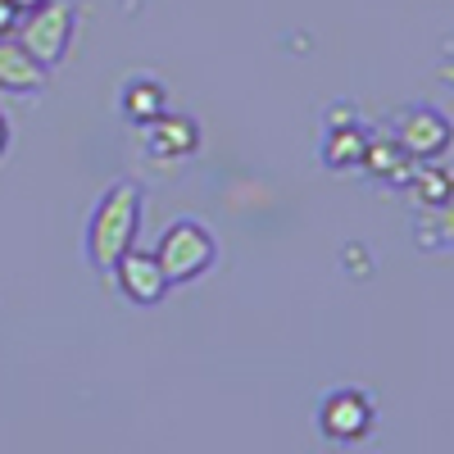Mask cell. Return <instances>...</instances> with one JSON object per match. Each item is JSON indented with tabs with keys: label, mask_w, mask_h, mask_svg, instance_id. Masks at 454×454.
I'll return each mask as SVG.
<instances>
[{
	"label": "cell",
	"mask_w": 454,
	"mask_h": 454,
	"mask_svg": "<svg viewBox=\"0 0 454 454\" xmlns=\"http://www.w3.org/2000/svg\"><path fill=\"white\" fill-rule=\"evenodd\" d=\"M141 214H145V196L137 182H114L109 192L96 200L91 218H87V259L96 273H109L119 263L137 237H141Z\"/></svg>",
	"instance_id": "cell-1"
},
{
	"label": "cell",
	"mask_w": 454,
	"mask_h": 454,
	"mask_svg": "<svg viewBox=\"0 0 454 454\" xmlns=\"http://www.w3.org/2000/svg\"><path fill=\"white\" fill-rule=\"evenodd\" d=\"M155 259L168 278V286H192L218 263V237L209 232L205 218H173L164 237L155 241Z\"/></svg>",
	"instance_id": "cell-2"
},
{
	"label": "cell",
	"mask_w": 454,
	"mask_h": 454,
	"mask_svg": "<svg viewBox=\"0 0 454 454\" xmlns=\"http://www.w3.org/2000/svg\"><path fill=\"white\" fill-rule=\"evenodd\" d=\"M14 36L42 68H59L73 51V36H78V5L73 0H46L42 10L19 19Z\"/></svg>",
	"instance_id": "cell-3"
},
{
	"label": "cell",
	"mask_w": 454,
	"mask_h": 454,
	"mask_svg": "<svg viewBox=\"0 0 454 454\" xmlns=\"http://www.w3.org/2000/svg\"><path fill=\"white\" fill-rule=\"evenodd\" d=\"M314 423H318V436L332 441V445H359L377 427V404L359 387H336L318 400Z\"/></svg>",
	"instance_id": "cell-4"
},
{
	"label": "cell",
	"mask_w": 454,
	"mask_h": 454,
	"mask_svg": "<svg viewBox=\"0 0 454 454\" xmlns=\"http://www.w3.org/2000/svg\"><path fill=\"white\" fill-rule=\"evenodd\" d=\"M391 141L413 164H432V160H445V150L454 145V123L436 105H404L391 119Z\"/></svg>",
	"instance_id": "cell-5"
},
{
	"label": "cell",
	"mask_w": 454,
	"mask_h": 454,
	"mask_svg": "<svg viewBox=\"0 0 454 454\" xmlns=\"http://www.w3.org/2000/svg\"><path fill=\"white\" fill-rule=\"evenodd\" d=\"M141 132V145H145V155L155 160V164H182V160H192L196 150H200V128L192 114H168L160 109L150 123L137 128Z\"/></svg>",
	"instance_id": "cell-6"
},
{
	"label": "cell",
	"mask_w": 454,
	"mask_h": 454,
	"mask_svg": "<svg viewBox=\"0 0 454 454\" xmlns=\"http://www.w3.org/2000/svg\"><path fill=\"white\" fill-rule=\"evenodd\" d=\"M109 273H114V282H119V291L128 295V305H137V309L160 305V300L173 291L164 269H160V259H155V250H137L132 246Z\"/></svg>",
	"instance_id": "cell-7"
},
{
	"label": "cell",
	"mask_w": 454,
	"mask_h": 454,
	"mask_svg": "<svg viewBox=\"0 0 454 454\" xmlns=\"http://www.w3.org/2000/svg\"><path fill=\"white\" fill-rule=\"evenodd\" d=\"M364 155H368L364 123L359 119H327V132H323V168L350 173V168H364Z\"/></svg>",
	"instance_id": "cell-8"
},
{
	"label": "cell",
	"mask_w": 454,
	"mask_h": 454,
	"mask_svg": "<svg viewBox=\"0 0 454 454\" xmlns=\"http://www.w3.org/2000/svg\"><path fill=\"white\" fill-rule=\"evenodd\" d=\"M46 73L27 51L19 36H0V91H14V96H32L46 87Z\"/></svg>",
	"instance_id": "cell-9"
},
{
	"label": "cell",
	"mask_w": 454,
	"mask_h": 454,
	"mask_svg": "<svg viewBox=\"0 0 454 454\" xmlns=\"http://www.w3.org/2000/svg\"><path fill=\"white\" fill-rule=\"evenodd\" d=\"M164 100H168L164 82L150 78V73H132V78L123 82V91H119V109H123V119H128L132 128H141V123L155 119V114L164 109Z\"/></svg>",
	"instance_id": "cell-10"
},
{
	"label": "cell",
	"mask_w": 454,
	"mask_h": 454,
	"mask_svg": "<svg viewBox=\"0 0 454 454\" xmlns=\"http://www.w3.org/2000/svg\"><path fill=\"white\" fill-rule=\"evenodd\" d=\"M409 196L419 209H436V205H454V168H445L441 160L432 164H413L409 173Z\"/></svg>",
	"instance_id": "cell-11"
},
{
	"label": "cell",
	"mask_w": 454,
	"mask_h": 454,
	"mask_svg": "<svg viewBox=\"0 0 454 454\" xmlns=\"http://www.w3.org/2000/svg\"><path fill=\"white\" fill-rule=\"evenodd\" d=\"M364 173L368 177H377V182H409V173H413V160L404 155V150L387 137V141H368V155H364Z\"/></svg>",
	"instance_id": "cell-12"
},
{
	"label": "cell",
	"mask_w": 454,
	"mask_h": 454,
	"mask_svg": "<svg viewBox=\"0 0 454 454\" xmlns=\"http://www.w3.org/2000/svg\"><path fill=\"white\" fill-rule=\"evenodd\" d=\"M413 241H419L423 250H454V205L419 209V223H413Z\"/></svg>",
	"instance_id": "cell-13"
},
{
	"label": "cell",
	"mask_w": 454,
	"mask_h": 454,
	"mask_svg": "<svg viewBox=\"0 0 454 454\" xmlns=\"http://www.w3.org/2000/svg\"><path fill=\"white\" fill-rule=\"evenodd\" d=\"M19 10L10 5V0H0V36H14V27H19Z\"/></svg>",
	"instance_id": "cell-14"
},
{
	"label": "cell",
	"mask_w": 454,
	"mask_h": 454,
	"mask_svg": "<svg viewBox=\"0 0 454 454\" xmlns=\"http://www.w3.org/2000/svg\"><path fill=\"white\" fill-rule=\"evenodd\" d=\"M10 150V119H5V109H0V155Z\"/></svg>",
	"instance_id": "cell-15"
},
{
	"label": "cell",
	"mask_w": 454,
	"mask_h": 454,
	"mask_svg": "<svg viewBox=\"0 0 454 454\" xmlns=\"http://www.w3.org/2000/svg\"><path fill=\"white\" fill-rule=\"evenodd\" d=\"M10 5H14L19 14H32V10H42V5H46V0H10Z\"/></svg>",
	"instance_id": "cell-16"
}]
</instances>
